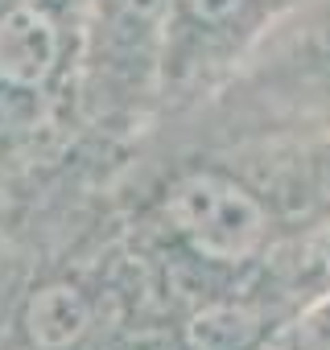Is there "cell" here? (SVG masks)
Returning <instances> with one entry per match:
<instances>
[{
  "label": "cell",
  "mask_w": 330,
  "mask_h": 350,
  "mask_svg": "<svg viewBox=\"0 0 330 350\" xmlns=\"http://www.w3.org/2000/svg\"><path fill=\"white\" fill-rule=\"evenodd\" d=\"M91 325V309L79 288L71 284H46L25 305V334L38 350H66L75 346Z\"/></svg>",
  "instance_id": "3957f363"
},
{
  "label": "cell",
  "mask_w": 330,
  "mask_h": 350,
  "mask_svg": "<svg viewBox=\"0 0 330 350\" xmlns=\"http://www.w3.org/2000/svg\"><path fill=\"white\" fill-rule=\"evenodd\" d=\"M124 9L140 21H157L165 9H170V0H124Z\"/></svg>",
  "instance_id": "8992f818"
},
{
  "label": "cell",
  "mask_w": 330,
  "mask_h": 350,
  "mask_svg": "<svg viewBox=\"0 0 330 350\" xmlns=\"http://www.w3.org/2000/svg\"><path fill=\"white\" fill-rule=\"evenodd\" d=\"M260 334V313L248 305H211L186 321L190 350H248Z\"/></svg>",
  "instance_id": "277c9868"
},
{
  "label": "cell",
  "mask_w": 330,
  "mask_h": 350,
  "mask_svg": "<svg viewBox=\"0 0 330 350\" xmlns=\"http://www.w3.org/2000/svg\"><path fill=\"white\" fill-rule=\"evenodd\" d=\"M186 5H190L194 17H203V21H223L227 13L240 9V0H186Z\"/></svg>",
  "instance_id": "5b68a950"
},
{
  "label": "cell",
  "mask_w": 330,
  "mask_h": 350,
  "mask_svg": "<svg viewBox=\"0 0 330 350\" xmlns=\"http://www.w3.org/2000/svg\"><path fill=\"white\" fill-rule=\"evenodd\" d=\"M170 223L190 239V247L207 260H244L256 252L264 235V211L252 194L215 173H190L165 198Z\"/></svg>",
  "instance_id": "6da1fadb"
},
{
  "label": "cell",
  "mask_w": 330,
  "mask_h": 350,
  "mask_svg": "<svg viewBox=\"0 0 330 350\" xmlns=\"http://www.w3.org/2000/svg\"><path fill=\"white\" fill-rule=\"evenodd\" d=\"M58 66V29L54 21L34 9L17 5L0 17V83L17 91H38Z\"/></svg>",
  "instance_id": "7a4b0ae2"
}]
</instances>
